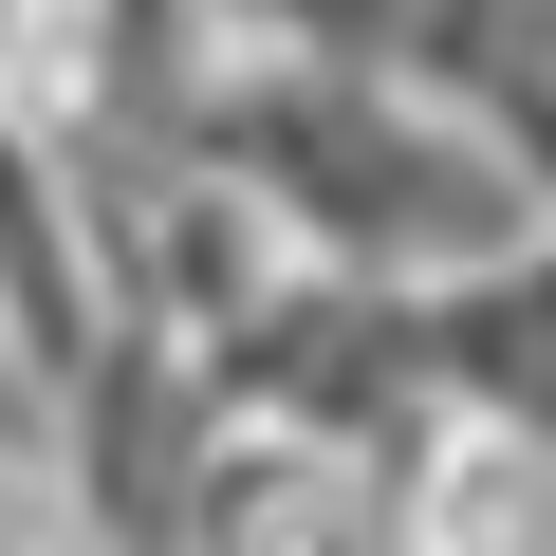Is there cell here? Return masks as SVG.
<instances>
[{
    "label": "cell",
    "mask_w": 556,
    "mask_h": 556,
    "mask_svg": "<svg viewBox=\"0 0 556 556\" xmlns=\"http://www.w3.org/2000/svg\"><path fill=\"white\" fill-rule=\"evenodd\" d=\"M0 556H130V538H112V501L75 482V445H56V427H0Z\"/></svg>",
    "instance_id": "5b68a950"
},
{
    "label": "cell",
    "mask_w": 556,
    "mask_h": 556,
    "mask_svg": "<svg viewBox=\"0 0 556 556\" xmlns=\"http://www.w3.org/2000/svg\"><path fill=\"white\" fill-rule=\"evenodd\" d=\"M241 56H408V0H223Z\"/></svg>",
    "instance_id": "8992f818"
},
{
    "label": "cell",
    "mask_w": 556,
    "mask_h": 556,
    "mask_svg": "<svg viewBox=\"0 0 556 556\" xmlns=\"http://www.w3.org/2000/svg\"><path fill=\"white\" fill-rule=\"evenodd\" d=\"M390 538H408V556H556V427L427 408V427L390 445Z\"/></svg>",
    "instance_id": "3957f363"
},
{
    "label": "cell",
    "mask_w": 556,
    "mask_h": 556,
    "mask_svg": "<svg viewBox=\"0 0 556 556\" xmlns=\"http://www.w3.org/2000/svg\"><path fill=\"white\" fill-rule=\"evenodd\" d=\"M112 334H130L112 204L75 186V149H56V130H20V112H0V371L56 408V390H75Z\"/></svg>",
    "instance_id": "7a4b0ae2"
},
{
    "label": "cell",
    "mask_w": 556,
    "mask_h": 556,
    "mask_svg": "<svg viewBox=\"0 0 556 556\" xmlns=\"http://www.w3.org/2000/svg\"><path fill=\"white\" fill-rule=\"evenodd\" d=\"M408 316H427V390H445V408L556 427V223L501 241L482 278H445V298H408Z\"/></svg>",
    "instance_id": "277c9868"
},
{
    "label": "cell",
    "mask_w": 556,
    "mask_h": 556,
    "mask_svg": "<svg viewBox=\"0 0 556 556\" xmlns=\"http://www.w3.org/2000/svg\"><path fill=\"white\" fill-rule=\"evenodd\" d=\"M204 167H241L278 223H298V260L390 278V298H445V278H482L501 241L556 223V186L445 75H408V56H223Z\"/></svg>",
    "instance_id": "6da1fadb"
}]
</instances>
